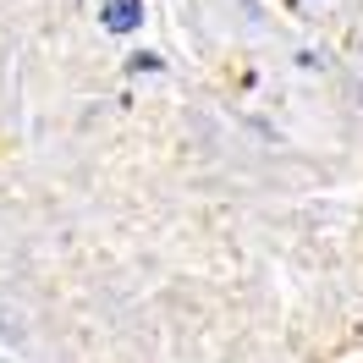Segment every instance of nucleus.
<instances>
[{
    "instance_id": "1",
    "label": "nucleus",
    "mask_w": 363,
    "mask_h": 363,
    "mask_svg": "<svg viewBox=\"0 0 363 363\" xmlns=\"http://www.w3.org/2000/svg\"><path fill=\"white\" fill-rule=\"evenodd\" d=\"M99 23L111 28V33H133V28L143 23V0H105Z\"/></svg>"
}]
</instances>
